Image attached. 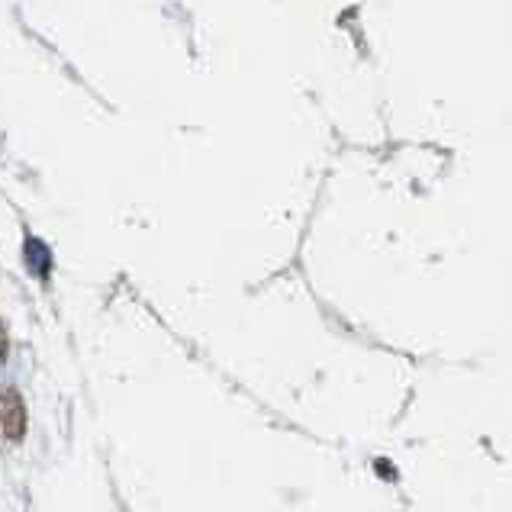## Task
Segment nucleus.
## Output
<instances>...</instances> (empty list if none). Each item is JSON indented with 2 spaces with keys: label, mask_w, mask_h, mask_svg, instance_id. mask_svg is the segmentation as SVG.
I'll return each mask as SVG.
<instances>
[{
  "label": "nucleus",
  "mask_w": 512,
  "mask_h": 512,
  "mask_svg": "<svg viewBox=\"0 0 512 512\" xmlns=\"http://www.w3.org/2000/svg\"><path fill=\"white\" fill-rule=\"evenodd\" d=\"M26 261H29V268H33L39 277H46L49 274V265H52V258H49V248L36 242V239H29L26 242Z\"/></svg>",
  "instance_id": "f257e3e1"
}]
</instances>
